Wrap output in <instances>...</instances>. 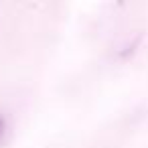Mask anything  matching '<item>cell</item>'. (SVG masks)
Returning <instances> with one entry per match:
<instances>
[{
  "mask_svg": "<svg viewBox=\"0 0 148 148\" xmlns=\"http://www.w3.org/2000/svg\"><path fill=\"white\" fill-rule=\"evenodd\" d=\"M4 130H6V122H4L2 116H0V140H2V136H4Z\"/></svg>",
  "mask_w": 148,
  "mask_h": 148,
  "instance_id": "cell-1",
  "label": "cell"
}]
</instances>
